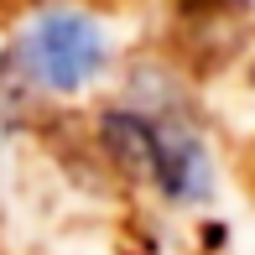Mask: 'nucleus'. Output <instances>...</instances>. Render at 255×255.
<instances>
[{
	"label": "nucleus",
	"mask_w": 255,
	"mask_h": 255,
	"mask_svg": "<svg viewBox=\"0 0 255 255\" xmlns=\"http://www.w3.org/2000/svg\"><path fill=\"white\" fill-rule=\"evenodd\" d=\"M16 57H21L31 84L52 89V94H73L104 68V37L78 10H47V16H37L26 26Z\"/></svg>",
	"instance_id": "obj_1"
}]
</instances>
